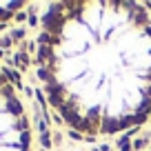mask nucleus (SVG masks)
Listing matches in <instances>:
<instances>
[{
    "label": "nucleus",
    "mask_w": 151,
    "mask_h": 151,
    "mask_svg": "<svg viewBox=\"0 0 151 151\" xmlns=\"http://www.w3.org/2000/svg\"><path fill=\"white\" fill-rule=\"evenodd\" d=\"M149 151H151V149H149Z\"/></svg>",
    "instance_id": "nucleus-4"
},
{
    "label": "nucleus",
    "mask_w": 151,
    "mask_h": 151,
    "mask_svg": "<svg viewBox=\"0 0 151 151\" xmlns=\"http://www.w3.org/2000/svg\"><path fill=\"white\" fill-rule=\"evenodd\" d=\"M18 9H22V2H0V20L11 18Z\"/></svg>",
    "instance_id": "nucleus-3"
},
{
    "label": "nucleus",
    "mask_w": 151,
    "mask_h": 151,
    "mask_svg": "<svg viewBox=\"0 0 151 151\" xmlns=\"http://www.w3.org/2000/svg\"><path fill=\"white\" fill-rule=\"evenodd\" d=\"M38 73L51 107L87 138L151 116V14L122 0L56 2L38 33Z\"/></svg>",
    "instance_id": "nucleus-1"
},
{
    "label": "nucleus",
    "mask_w": 151,
    "mask_h": 151,
    "mask_svg": "<svg viewBox=\"0 0 151 151\" xmlns=\"http://www.w3.org/2000/svg\"><path fill=\"white\" fill-rule=\"evenodd\" d=\"M0 151H31V127L14 80L0 67Z\"/></svg>",
    "instance_id": "nucleus-2"
}]
</instances>
